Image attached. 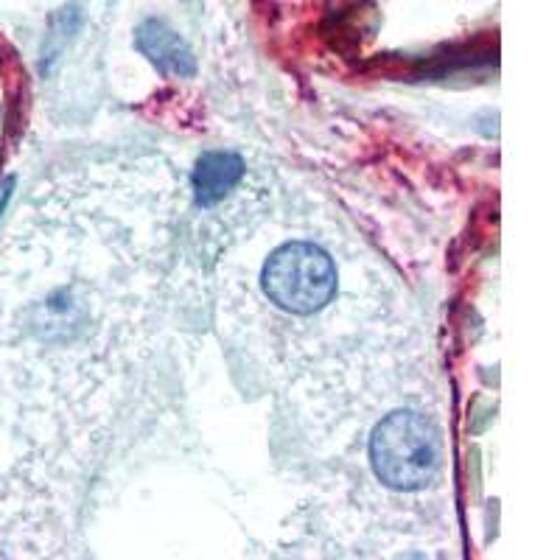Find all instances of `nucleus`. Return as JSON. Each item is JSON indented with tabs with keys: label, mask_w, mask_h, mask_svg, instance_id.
Instances as JSON below:
<instances>
[{
	"label": "nucleus",
	"mask_w": 560,
	"mask_h": 560,
	"mask_svg": "<svg viewBox=\"0 0 560 560\" xmlns=\"http://www.w3.org/2000/svg\"><path fill=\"white\" fill-rule=\"evenodd\" d=\"M373 471L387 488L420 490L432 482L440 465V440L427 418L393 412L370 440Z\"/></svg>",
	"instance_id": "1"
},
{
	"label": "nucleus",
	"mask_w": 560,
	"mask_h": 560,
	"mask_svg": "<svg viewBox=\"0 0 560 560\" xmlns=\"http://www.w3.org/2000/svg\"><path fill=\"white\" fill-rule=\"evenodd\" d=\"M264 292L283 312L314 314L337 292V269L314 244H287L264 269Z\"/></svg>",
	"instance_id": "2"
},
{
	"label": "nucleus",
	"mask_w": 560,
	"mask_h": 560,
	"mask_svg": "<svg viewBox=\"0 0 560 560\" xmlns=\"http://www.w3.org/2000/svg\"><path fill=\"white\" fill-rule=\"evenodd\" d=\"M140 54L149 57V62L158 65L163 73H174V77H194L197 70V59H194L191 48L185 45L174 28H168L163 20H147L135 34Z\"/></svg>",
	"instance_id": "3"
},
{
	"label": "nucleus",
	"mask_w": 560,
	"mask_h": 560,
	"mask_svg": "<svg viewBox=\"0 0 560 560\" xmlns=\"http://www.w3.org/2000/svg\"><path fill=\"white\" fill-rule=\"evenodd\" d=\"M244 177V160L233 152H208L199 158L197 172H194V191H197L199 205L222 202L238 179Z\"/></svg>",
	"instance_id": "4"
}]
</instances>
